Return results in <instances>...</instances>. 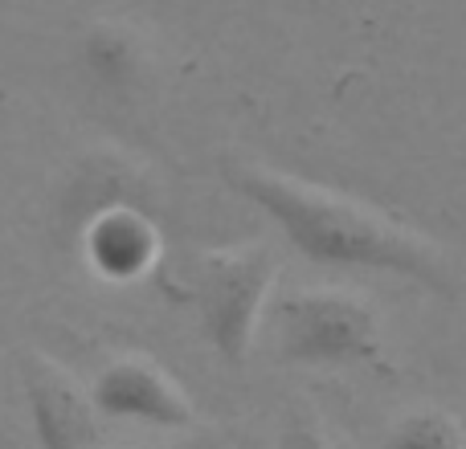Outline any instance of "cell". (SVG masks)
Returning <instances> with one entry per match:
<instances>
[{"label": "cell", "mask_w": 466, "mask_h": 449, "mask_svg": "<svg viewBox=\"0 0 466 449\" xmlns=\"http://www.w3.org/2000/svg\"><path fill=\"white\" fill-rule=\"evenodd\" d=\"M226 185L279 224V233L315 265L401 274L430 290H451L446 257L421 229L315 180L262 164H226Z\"/></svg>", "instance_id": "cell-1"}, {"label": "cell", "mask_w": 466, "mask_h": 449, "mask_svg": "<svg viewBox=\"0 0 466 449\" xmlns=\"http://www.w3.org/2000/svg\"><path fill=\"white\" fill-rule=\"evenodd\" d=\"M279 355L299 368H380V314L364 294L311 286L279 298L274 306Z\"/></svg>", "instance_id": "cell-2"}, {"label": "cell", "mask_w": 466, "mask_h": 449, "mask_svg": "<svg viewBox=\"0 0 466 449\" xmlns=\"http://www.w3.org/2000/svg\"><path fill=\"white\" fill-rule=\"evenodd\" d=\"M197 311L209 347L226 364H246L254 352L258 323L279 282V254L266 241L221 245L197 254Z\"/></svg>", "instance_id": "cell-3"}, {"label": "cell", "mask_w": 466, "mask_h": 449, "mask_svg": "<svg viewBox=\"0 0 466 449\" xmlns=\"http://www.w3.org/2000/svg\"><path fill=\"white\" fill-rule=\"evenodd\" d=\"M98 417L106 421H136L152 429H188L197 409L188 393L177 384L172 372H164L147 355H119L111 360L90 384Z\"/></svg>", "instance_id": "cell-4"}, {"label": "cell", "mask_w": 466, "mask_h": 449, "mask_svg": "<svg viewBox=\"0 0 466 449\" xmlns=\"http://www.w3.org/2000/svg\"><path fill=\"white\" fill-rule=\"evenodd\" d=\"M21 388L37 449H90L98 437V409L90 388L46 352L21 364Z\"/></svg>", "instance_id": "cell-5"}, {"label": "cell", "mask_w": 466, "mask_h": 449, "mask_svg": "<svg viewBox=\"0 0 466 449\" xmlns=\"http://www.w3.org/2000/svg\"><path fill=\"white\" fill-rule=\"evenodd\" d=\"M82 254H86V265L98 278L127 286V282H139L144 274L156 270V262L164 254V237L160 224L152 221V213L144 205L123 201L86 217V224H82Z\"/></svg>", "instance_id": "cell-6"}, {"label": "cell", "mask_w": 466, "mask_h": 449, "mask_svg": "<svg viewBox=\"0 0 466 449\" xmlns=\"http://www.w3.org/2000/svg\"><path fill=\"white\" fill-rule=\"evenodd\" d=\"M78 70L95 95L131 98L147 82L152 49L147 37L127 21H95L78 41Z\"/></svg>", "instance_id": "cell-7"}, {"label": "cell", "mask_w": 466, "mask_h": 449, "mask_svg": "<svg viewBox=\"0 0 466 449\" xmlns=\"http://www.w3.org/2000/svg\"><path fill=\"white\" fill-rule=\"evenodd\" d=\"M380 449H466V434L451 413L413 409L389 425Z\"/></svg>", "instance_id": "cell-8"}, {"label": "cell", "mask_w": 466, "mask_h": 449, "mask_svg": "<svg viewBox=\"0 0 466 449\" xmlns=\"http://www.w3.org/2000/svg\"><path fill=\"white\" fill-rule=\"evenodd\" d=\"M274 449H336V445L328 442V434H323L319 421L307 417V413H295V417L287 421V429L279 434Z\"/></svg>", "instance_id": "cell-9"}, {"label": "cell", "mask_w": 466, "mask_h": 449, "mask_svg": "<svg viewBox=\"0 0 466 449\" xmlns=\"http://www.w3.org/2000/svg\"><path fill=\"white\" fill-rule=\"evenodd\" d=\"M144 449H226L218 434H193V437H180V442H164V445H144Z\"/></svg>", "instance_id": "cell-10"}]
</instances>
